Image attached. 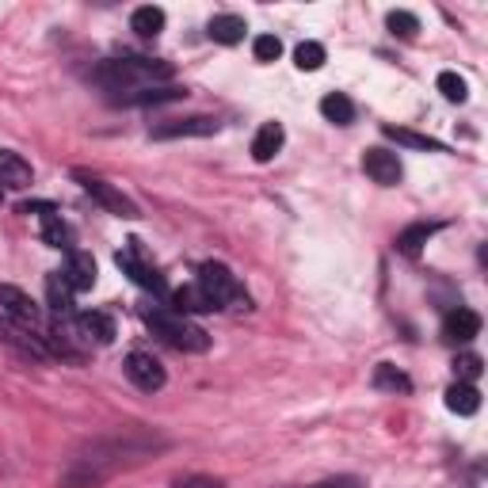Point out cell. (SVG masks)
Instances as JSON below:
<instances>
[{
  "label": "cell",
  "mask_w": 488,
  "mask_h": 488,
  "mask_svg": "<svg viewBox=\"0 0 488 488\" xmlns=\"http://www.w3.org/2000/svg\"><path fill=\"white\" fill-rule=\"evenodd\" d=\"M161 451H169V439L153 428H138V423H126V428H111L96 439H88L84 446H76L73 458L66 461L58 484L61 488H99L111 481L114 473L134 469L141 461L157 458Z\"/></svg>",
  "instance_id": "cell-1"
},
{
  "label": "cell",
  "mask_w": 488,
  "mask_h": 488,
  "mask_svg": "<svg viewBox=\"0 0 488 488\" xmlns=\"http://www.w3.org/2000/svg\"><path fill=\"white\" fill-rule=\"evenodd\" d=\"M92 81L104 92L130 96V92H141V88H157L164 81H172V66L157 58H111L92 69Z\"/></svg>",
  "instance_id": "cell-2"
},
{
  "label": "cell",
  "mask_w": 488,
  "mask_h": 488,
  "mask_svg": "<svg viewBox=\"0 0 488 488\" xmlns=\"http://www.w3.org/2000/svg\"><path fill=\"white\" fill-rule=\"evenodd\" d=\"M146 325L153 328V336H161L164 343H172L176 351H207L210 348V336L207 328H199L195 320H187L184 313H172V310H146Z\"/></svg>",
  "instance_id": "cell-3"
},
{
  "label": "cell",
  "mask_w": 488,
  "mask_h": 488,
  "mask_svg": "<svg viewBox=\"0 0 488 488\" xmlns=\"http://www.w3.org/2000/svg\"><path fill=\"white\" fill-rule=\"evenodd\" d=\"M199 287L207 290V298L217 305V310L229 305V302H240V282L225 264H214V260L202 264L199 267Z\"/></svg>",
  "instance_id": "cell-4"
},
{
  "label": "cell",
  "mask_w": 488,
  "mask_h": 488,
  "mask_svg": "<svg viewBox=\"0 0 488 488\" xmlns=\"http://www.w3.org/2000/svg\"><path fill=\"white\" fill-rule=\"evenodd\" d=\"M76 179H81V187H84L88 195H92V199H96L104 210H111L114 217H126V222H134V217H138V207H134V202L126 199V195H122V191L114 187V184H107V179L88 176V172H76Z\"/></svg>",
  "instance_id": "cell-5"
},
{
  "label": "cell",
  "mask_w": 488,
  "mask_h": 488,
  "mask_svg": "<svg viewBox=\"0 0 488 488\" xmlns=\"http://www.w3.org/2000/svg\"><path fill=\"white\" fill-rule=\"evenodd\" d=\"M126 378H130L141 393H157L164 390V382H169V374H164V366H161V358H153L149 351H130L126 355Z\"/></svg>",
  "instance_id": "cell-6"
},
{
  "label": "cell",
  "mask_w": 488,
  "mask_h": 488,
  "mask_svg": "<svg viewBox=\"0 0 488 488\" xmlns=\"http://www.w3.org/2000/svg\"><path fill=\"white\" fill-rule=\"evenodd\" d=\"M0 343H8L12 351H20L23 358H50V348H46V340L38 336V332H31V328H23V325H16L12 317H4L0 320Z\"/></svg>",
  "instance_id": "cell-7"
},
{
  "label": "cell",
  "mask_w": 488,
  "mask_h": 488,
  "mask_svg": "<svg viewBox=\"0 0 488 488\" xmlns=\"http://www.w3.org/2000/svg\"><path fill=\"white\" fill-rule=\"evenodd\" d=\"M114 264L122 267L126 275H130L138 287H146V290H153V294H164V279H161V272L153 264H146L141 260V252H138V240H130L122 252H114Z\"/></svg>",
  "instance_id": "cell-8"
},
{
  "label": "cell",
  "mask_w": 488,
  "mask_h": 488,
  "mask_svg": "<svg viewBox=\"0 0 488 488\" xmlns=\"http://www.w3.org/2000/svg\"><path fill=\"white\" fill-rule=\"evenodd\" d=\"M0 310L16 320V325L31 328V332L43 328V313H38V305H35L20 287H12V282H4V287H0Z\"/></svg>",
  "instance_id": "cell-9"
},
{
  "label": "cell",
  "mask_w": 488,
  "mask_h": 488,
  "mask_svg": "<svg viewBox=\"0 0 488 488\" xmlns=\"http://www.w3.org/2000/svg\"><path fill=\"white\" fill-rule=\"evenodd\" d=\"M217 134V119L210 114H191V119H169L161 126H153V138L157 141H172V138H210Z\"/></svg>",
  "instance_id": "cell-10"
},
{
  "label": "cell",
  "mask_w": 488,
  "mask_h": 488,
  "mask_svg": "<svg viewBox=\"0 0 488 488\" xmlns=\"http://www.w3.org/2000/svg\"><path fill=\"white\" fill-rule=\"evenodd\" d=\"M363 172L382 187H397L401 184V176H405L397 153H390V149H366L363 153Z\"/></svg>",
  "instance_id": "cell-11"
},
{
  "label": "cell",
  "mask_w": 488,
  "mask_h": 488,
  "mask_svg": "<svg viewBox=\"0 0 488 488\" xmlns=\"http://www.w3.org/2000/svg\"><path fill=\"white\" fill-rule=\"evenodd\" d=\"M477 332H481V317L473 313V310H466V305L451 310V313H446V320H443V336L451 340V343H469Z\"/></svg>",
  "instance_id": "cell-12"
},
{
  "label": "cell",
  "mask_w": 488,
  "mask_h": 488,
  "mask_svg": "<svg viewBox=\"0 0 488 488\" xmlns=\"http://www.w3.org/2000/svg\"><path fill=\"white\" fill-rule=\"evenodd\" d=\"M76 328H81V336H84V340L99 343V348H107V343L114 340V320H111L107 313H99V310H84V313H76Z\"/></svg>",
  "instance_id": "cell-13"
},
{
  "label": "cell",
  "mask_w": 488,
  "mask_h": 488,
  "mask_svg": "<svg viewBox=\"0 0 488 488\" xmlns=\"http://www.w3.org/2000/svg\"><path fill=\"white\" fill-rule=\"evenodd\" d=\"M61 275H66V282H69V287H73V294L76 290H92L96 287V260H92V256H88V252H69V260H66V272H61Z\"/></svg>",
  "instance_id": "cell-14"
},
{
  "label": "cell",
  "mask_w": 488,
  "mask_h": 488,
  "mask_svg": "<svg viewBox=\"0 0 488 488\" xmlns=\"http://www.w3.org/2000/svg\"><path fill=\"white\" fill-rule=\"evenodd\" d=\"M31 164L20 157V153H12V149H0V187H31Z\"/></svg>",
  "instance_id": "cell-15"
},
{
  "label": "cell",
  "mask_w": 488,
  "mask_h": 488,
  "mask_svg": "<svg viewBox=\"0 0 488 488\" xmlns=\"http://www.w3.org/2000/svg\"><path fill=\"white\" fill-rule=\"evenodd\" d=\"M282 141H287V134H282V126L279 122H264L260 130H256L252 138V157L267 164V161H275V153L282 149Z\"/></svg>",
  "instance_id": "cell-16"
},
{
  "label": "cell",
  "mask_w": 488,
  "mask_h": 488,
  "mask_svg": "<svg viewBox=\"0 0 488 488\" xmlns=\"http://www.w3.org/2000/svg\"><path fill=\"white\" fill-rule=\"evenodd\" d=\"M184 96H187V88H176V84H157V88H141V92L119 96V104L146 107V104H172V99H184Z\"/></svg>",
  "instance_id": "cell-17"
},
{
  "label": "cell",
  "mask_w": 488,
  "mask_h": 488,
  "mask_svg": "<svg viewBox=\"0 0 488 488\" xmlns=\"http://www.w3.org/2000/svg\"><path fill=\"white\" fill-rule=\"evenodd\" d=\"M207 31H210L214 43H222V46H237L248 28H244V20L233 16V12H222V16H214V20H210V28H207Z\"/></svg>",
  "instance_id": "cell-18"
},
{
  "label": "cell",
  "mask_w": 488,
  "mask_h": 488,
  "mask_svg": "<svg viewBox=\"0 0 488 488\" xmlns=\"http://www.w3.org/2000/svg\"><path fill=\"white\" fill-rule=\"evenodd\" d=\"M446 408L458 416H473L481 408V393H477V385H469V382H458L446 390Z\"/></svg>",
  "instance_id": "cell-19"
},
{
  "label": "cell",
  "mask_w": 488,
  "mask_h": 488,
  "mask_svg": "<svg viewBox=\"0 0 488 488\" xmlns=\"http://www.w3.org/2000/svg\"><path fill=\"white\" fill-rule=\"evenodd\" d=\"M435 229H439V225H431V222H416V225L401 229V233H397V252H401V256H420L423 244L435 237Z\"/></svg>",
  "instance_id": "cell-20"
},
{
  "label": "cell",
  "mask_w": 488,
  "mask_h": 488,
  "mask_svg": "<svg viewBox=\"0 0 488 488\" xmlns=\"http://www.w3.org/2000/svg\"><path fill=\"white\" fill-rule=\"evenodd\" d=\"M46 302H50V310H54L58 317H69L73 313V287L66 282V275H61V272L46 275Z\"/></svg>",
  "instance_id": "cell-21"
},
{
  "label": "cell",
  "mask_w": 488,
  "mask_h": 488,
  "mask_svg": "<svg viewBox=\"0 0 488 488\" xmlns=\"http://www.w3.org/2000/svg\"><path fill=\"white\" fill-rule=\"evenodd\" d=\"M217 305L207 298V290L199 287V282H191V287H179L176 290V313H214Z\"/></svg>",
  "instance_id": "cell-22"
},
{
  "label": "cell",
  "mask_w": 488,
  "mask_h": 488,
  "mask_svg": "<svg viewBox=\"0 0 488 488\" xmlns=\"http://www.w3.org/2000/svg\"><path fill=\"white\" fill-rule=\"evenodd\" d=\"M43 240L50 248H61V252H73V229L69 222H61V214H43Z\"/></svg>",
  "instance_id": "cell-23"
},
{
  "label": "cell",
  "mask_w": 488,
  "mask_h": 488,
  "mask_svg": "<svg viewBox=\"0 0 488 488\" xmlns=\"http://www.w3.org/2000/svg\"><path fill=\"white\" fill-rule=\"evenodd\" d=\"M385 138H393L397 146H408V149H423V153H443V141H435L428 134H416L408 126H385Z\"/></svg>",
  "instance_id": "cell-24"
},
{
  "label": "cell",
  "mask_w": 488,
  "mask_h": 488,
  "mask_svg": "<svg viewBox=\"0 0 488 488\" xmlns=\"http://www.w3.org/2000/svg\"><path fill=\"white\" fill-rule=\"evenodd\" d=\"M130 28H134L141 38H153V35H161V31H164V8H157V4L134 8V16H130Z\"/></svg>",
  "instance_id": "cell-25"
},
{
  "label": "cell",
  "mask_w": 488,
  "mask_h": 488,
  "mask_svg": "<svg viewBox=\"0 0 488 488\" xmlns=\"http://www.w3.org/2000/svg\"><path fill=\"white\" fill-rule=\"evenodd\" d=\"M320 114H325L328 122H336V126H348L355 119V104L343 92H328L325 99H320Z\"/></svg>",
  "instance_id": "cell-26"
},
{
  "label": "cell",
  "mask_w": 488,
  "mask_h": 488,
  "mask_svg": "<svg viewBox=\"0 0 488 488\" xmlns=\"http://www.w3.org/2000/svg\"><path fill=\"white\" fill-rule=\"evenodd\" d=\"M374 390H385V393H408V390H413V382H408L405 370L382 363V366H374Z\"/></svg>",
  "instance_id": "cell-27"
},
{
  "label": "cell",
  "mask_w": 488,
  "mask_h": 488,
  "mask_svg": "<svg viewBox=\"0 0 488 488\" xmlns=\"http://www.w3.org/2000/svg\"><path fill=\"white\" fill-rule=\"evenodd\" d=\"M294 66H298L302 73H317L320 66H325V46H320V43H302L298 50H294Z\"/></svg>",
  "instance_id": "cell-28"
},
{
  "label": "cell",
  "mask_w": 488,
  "mask_h": 488,
  "mask_svg": "<svg viewBox=\"0 0 488 488\" xmlns=\"http://www.w3.org/2000/svg\"><path fill=\"white\" fill-rule=\"evenodd\" d=\"M439 92L451 99V104H466L469 88H466V81H461L458 73H439Z\"/></svg>",
  "instance_id": "cell-29"
},
{
  "label": "cell",
  "mask_w": 488,
  "mask_h": 488,
  "mask_svg": "<svg viewBox=\"0 0 488 488\" xmlns=\"http://www.w3.org/2000/svg\"><path fill=\"white\" fill-rule=\"evenodd\" d=\"M385 23H390V31L401 35V38H413V35L420 31V20L413 16V12H390V16H385Z\"/></svg>",
  "instance_id": "cell-30"
},
{
  "label": "cell",
  "mask_w": 488,
  "mask_h": 488,
  "mask_svg": "<svg viewBox=\"0 0 488 488\" xmlns=\"http://www.w3.org/2000/svg\"><path fill=\"white\" fill-rule=\"evenodd\" d=\"M252 54H256V61H279L282 43H279L275 35H256L252 38Z\"/></svg>",
  "instance_id": "cell-31"
},
{
  "label": "cell",
  "mask_w": 488,
  "mask_h": 488,
  "mask_svg": "<svg viewBox=\"0 0 488 488\" xmlns=\"http://www.w3.org/2000/svg\"><path fill=\"white\" fill-rule=\"evenodd\" d=\"M172 488H225V481L207 477V473H187V477H179Z\"/></svg>",
  "instance_id": "cell-32"
},
{
  "label": "cell",
  "mask_w": 488,
  "mask_h": 488,
  "mask_svg": "<svg viewBox=\"0 0 488 488\" xmlns=\"http://www.w3.org/2000/svg\"><path fill=\"white\" fill-rule=\"evenodd\" d=\"M454 366H458V374H461V378H466L469 385H473V382H477V378H481V358H477V355H461V358H458V363H454Z\"/></svg>",
  "instance_id": "cell-33"
},
{
  "label": "cell",
  "mask_w": 488,
  "mask_h": 488,
  "mask_svg": "<svg viewBox=\"0 0 488 488\" xmlns=\"http://www.w3.org/2000/svg\"><path fill=\"white\" fill-rule=\"evenodd\" d=\"M313 488H363V481L358 477H332V481H320Z\"/></svg>",
  "instance_id": "cell-34"
},
{
  "label": "cell",
  "mask_w": 488,
  "mask_h": 488,
  "mask_svg": "<svg viewBox=\"0 0 488 488\" xmlns=\"http://www.w3.org/2000/svg\"><path fill=\"white\" fill-rule=\"evenodd\" d=\"M20 214H38V217H43V214H54V202H23Z\"/></svg>",
  "instance_id": "cell-35"
},
{
  "label": "cell",
  "mask_w": 488,
  "mask_h": 488,
  "mask_svg": "<svg viewBox=\"0 0 488 488\" xmlns=\"http://www.w3.org/2000/svg\"><path fill=\"white\" fill-rule=\"evenodd\" d=\"M0 469H4V454H0Z\"/></svg>",
  "instance_id": "cell-36"
},
{
  "label": "cell",
  "mask_w": 488,
  "mask_h": 488,
  "mask_svg": "<svg viewBox=\"0 0 488 488\" xmlns=\"http://www.w3.org/2000/svg\"><path fill=\"white\" fill-rule=\"evenodd\" d=\"M0 199H4V191H0Z\"/></svg>",
  "instance_id": "cell-37"
}]
</instances>
